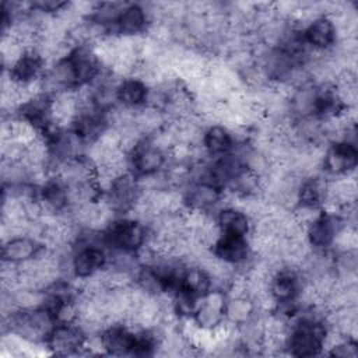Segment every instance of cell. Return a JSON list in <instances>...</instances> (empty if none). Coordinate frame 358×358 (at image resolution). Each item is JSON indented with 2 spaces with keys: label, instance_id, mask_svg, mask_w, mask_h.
<instances>
[{
  "label": "cell",
  "instance_id": "6da1fadb",
  "mask_svg": "<svg viewBox=\"0 0 358 358\" xmlns=\"http://www.w3.org/2000/svg\"><path fill=\"white\" fill-rule=\"evenodd\" d=\"M324 333V329L315 320H302L291 334V352L299 357L317 354V351L322 347Z\"/></svg>",
  "mask_w": 358,
  "mask_h": 358
},
{
  "label": "cell",
  "instance_id": "7a4b0ae2",
  "mask_svg": "<svg viewBox=\"0 0 358 358\" xmlns=\"http://www.w3.org/2000/svg\"><path fill=\"white\" fill-rule=\"evenodd\" d=\"M106 242L122 250H138L145 242V232L143 225L136 220L113 222L108 234L105 235Z\"/></svg>",
  "mask_w": 358,
  "mask_h": 358
},
{
  "label": "cell",
  "instance_id": "3957f363",
  "mask_svg": "<svg viewBox=\"0 0 358 358\" xmlns=\"http://www.w3.org/2000/svg\"><path fill=\"white\" fill-rule=\"evenodd\" d=\"M224 309H225L224 294L221 291H211L197 305L194 310L196 313L194 319L199 323V326L206 329H213L220 322H222Z\"/></svg>",
  "mask_w": 358,
  "mask_h": 358
},
{
  "label": "cell",
  "instance_id": "277c9868",
  "mask_svg": "<svg viewBox=\"0 0 358 358\" xmlns=\"http://www.w3.org/2000/svg\"><path fill=\"white\" fill-rule=\"evenodd\" d=\"M324 166L331 173H345L357 164V150L352 143L341 141L336 143L326 154L323 159Z\"/></svg>",
  "mask_w": 358,
  "mask_h": 358
},
{
  "label": "cell",
  "instance_id": "5b68a950",
  "mask_svg": "<svg viewBox=\"0 0 358 358\" xmlns=\"http://www.w3.org/2000/svg\"><path fill=\"white\" fill-rule=\"evenodd\" d=\"M84 345L83 329L71 326L70 323H64L50 333V347L55 352L67 355L78 350Z\"/></svg>",
  "mask_w": 358,
  "mask_h": 358
},
{
  "label": "cell",
  "instance_id": "8992f818",
  "mask_svg": "<svg viewBox=\"0 0 358 358\" xmlns=\"http://www.w3.org/2000/svg\"><path fill=\"white\" fill-rule=\"evenodd\" d=\"M77 115L78 101L76 92H59L53 101H50V120L56 127L74 122Z\"/></svg>",
  "mask_w": 358,
  "mask_h": 358
},
{
  "label": "cell",
  "instance_id": "52a82bcc",
  "mask_svg": "<svg viewBox=\"0 0 358 358\" xmlns=\"http://www.w3.org/2000/svg\"><path fill=\"white\" fill-rule=\"evenodd\" d=\"M164 161V151L157 148L151 141H141L133 150V165L141 175L157 172Z\"/></svg>",
  "mask_w": 358,
  "mask_h": 358
},
{
  "label": "cell",
  "instance_id": "ba28073f",
  "mask_svg": "<svg viewBox=\"0 0 358 358\" xmlns=\"http://www.w3.org/2000/svg\"><path fill=\"white\" fill-rule=\"evenodd\" d=\"M338 229L340 220L336 215L322 214L315 222L308 227V241L316 248H326L333 242Z\"/></svg>",
  "mask_w": 358,
  "mask_h": 358
},
{
  "label": "cell",
  "instance_id": "9c48e42d",
  "mask_svg": "<svg viewBox=\"0 0 358 358\" xmlns=\"http://www.w3.org/2000/svg\"><path fill=\"white\" fill-rule=\"evenodd\" d=\"M250 246L243 236L239 235H224L215 243V255L222 260L238 264L248 259Z\"/></svg>",
  "mask_w": 358,
  "mask_h": 358
},
{
  "label": "cell",
  "instance_id": "30bf717a",
  "mask_svg": "<svg viewBox=\"0 0 358 358\" xmlns=\"http://www.w3.org/2000/svg\"><path fill=\"white\" fill-rule=\"evenodd\" d=\"M336 38V28L329 17L316 18L308 25L305 32V41L316 49H326L331 46Z\"/></svg>",
  "mask_w": 358,
  "mask_h": 358
},
{
  "label": "cell",
  "instance_id": "8fae6325",
  "mask_svg": "<svg viewBox=\"0 0 358 358\" xmlns=\"http://www.w3.org/2000/svg\"><path fill=\"white\" fill-rule=\"evenodd\" d=\"M105 262V256L101 252V249H98L94 245L90 246H83L78 253L74 256L71 266L74 273L81 277V278H87L92 274H95L103 264Z\"/></svg>",
  "mask_w": 358,
  "mask_h": 358
},
{
  "label": "cell",
  "instance_id": "7c38bea8",
  "mask_svg": "<svg viewBox=\"0 0 358 358\" xmlns=\"http://www.w3.org/2000/svg\"><path fill=\"white\" fill-rule=\"evenodd\" d=\"M36 241L29 236H18L4 242L3 246V259L13 263H22L32 259L38 253Z\"/></svg>",
  "mask_w": 358,
  "mask_h": 358
},
{
  "label": "cell",
  "instance_id": "4fadbf2b",
  "mask_svg": "<svg viewBox=\"0 0 358 358\" xmlns=\"http://www.w3.org/2000/svg\"><path fill=\"white\" fill-rule=\"evenodd\" d=\"M218 227L224 235L243 236L249 231V218L235 207H224L218 214Z\"/></svg>",
  "mask_w": 358,
  "mask_h": 358
},
{
  "label": "cell",
  "instance_id": "5bb4252c",
  "mask_svg": "<svg viewBox=\"0 0 358 358\" xmlns=\"http://www.w3.org/2000/svg\"><path fill=\"white\" fill-rule=\"evenodd\" d=\"M136 336L126 329L112 327L106 330L102 336L103 348L115 355H123L127 352H133Z\"/></svg>",
  "mask_w": 358,
  "mask_h": 358
},
{
  "label": "cell",
  "instance_id": "9a60e30c",
  "mask_svg": "<svg viewBox=\"0 0 358 358\" xmlns=\"http://www.w3.org/2000/svg\"><path fill=\"white\" fill-rule=\"evenodd\" d=\"M220 199L218 187L208 185L206 182L193 185L187 194H186V201L190 208L193 210H206L211 206H214Z\"/></svg>",
  "mask_w": 358,
  "mask_h": 358
},
{
  "label": "cell",
  "instance_id": "2e32d148",
  "mask_svg": "<svg viewBox=\"0 0 358 358\" xmlns=\"http://www.w3.org/2000/svg\"><path fill=\"white\" fill-rule=\"evenodd\" d=\"M35 124L29 122L25 117H18L13 119L8 123L3 124L1 129V140H15L24 145H28L31 141L36 138V131H35Z\"/></svg>",
  "mask_w": 358,
  "mask_h": 358
},
{
  "label": "cell",
  "instance_id": "e0dca14e",
  "mask_svg": "<svg viewBox=\"0 0 358 358\" xmlns=\"http://www.w3.org/2000/svg\"><path fill=\"white\" fill-rule=\"evenodd\" d=\"M116 25H117V29L124 36H133L144 28L145 11L137 4L126 6L124 10L122 11L120 17L116 21Z\"/></svg>",
  "mask_w": 358,
  "mask_h": 358
},
{
  "label": "cell",
  "instance_id": "ac0fdd59",
  "mask_svg": "<svg viewBox=\"0 0 358 358\" xmlns=\"http://www.w3.org/2000/svg\"><path fill=\"white\" fill-rule=\"evenodd\" d=\"M210 277L201 267H192L180 274V289L193 296L206 294L210 288Z\"/></svg>",
  "mask_w": 358,
  "mask_h": 358
},
{
  "label": "cell",
  "instance_id": "d6986e66",
  "mask_svg": "<svg viewBox=\"0 0 358 358\" xmlns=\"http://www.w3.org/2000/svg\"><path fill=\"white\" fill-rule=\"evenodd\" d=\"M319 91L315 87H299L291 96V108L301 117H309L316 112Z\"/></svg>",
  "mask_w": 358,
  "mask_h": 358
},
{
  "label": "cell",
  "instance_id": "ffe728a7",
  "mask_svg": "<svg viewBox=\"0 0 358 358\" xmlns=\"http://www.w3.org/2000/svg\"><path fill=\"white\" fill-rule=\"evenodd\" d=\"M270 292L277 302H291L298 294V281L291 273H278L270 282Z\"/></svg>",
  "mask_w": 358,
  "mask_h": 358
},
{
  "label": "cell",
  "instance_id": "44dd1931",
  "mask_svg": "<svg viewBox=\"0 0 358 358\" xmlns=\"http://www.w3.org/2000/svg\"><path fill=\"white\" fill-rule=\"evenodd\" d=\"M147 91V87L141 81L136 78L126 80L122 81L117 87V99L122 102V105L127 108H134L141 105L143 102L145 103Z\"/></svg>",
  "mask_w": 358,
  "mask_h": 358
},
{
  "label": "cell",
  "instance_id": "7402d4cb",
  "mask_svg": "<svg viewBox=\"0 0 358 358\" xmlns=\"http://www.w3.org/2000/svg\"><path fill=\"white\" fill-rule=\"evenodd\" d=\"M41 64L42 59L36 52H27L25 56L13 67L10 74L18 83H31L36 80Z\"/></svg>",
  "mask_w": 358,
  "mask_h": 358
},
{
  "label": "cell",
  "instance_id": "603a6c76",
  "mask_svg": "<svg viewBox=\"0 0 358 358\" xmlns=\"http://www.w3.org/2000/svg\"><path fill=\"white\" fill-rule=\"evenodd\" d=\"M165 124L164 113L159 109L145 106L134 113V126L141 134H154Z\"/></svg>",
  "mask_w": 358,
  "mask_h": 358
},
{
  "label": "cell",
  "instance_id": "cb8c5ba5",
  "mask_svg": "<svg viewBox=\"0 0 358 358\" xmlns=\"http://www.w3.org/2000/svg\"><path fill=\"white\" fill-rule=\"evenodd\" d=\"M255 310L253 301L248 296L241 298H229L228 302H225L224 315L227 316V320H229L234 324H242L252 319Z\"/></svg>",
  "mask_w": 358,
  "mask_h": 358
},
{
  "label": "cell",
  "instance_id": "d4e9b609",
  "mask_svg": "<svg viewBox=\"0 0 358 358\" xmlns=\"http://www.w3.org/2000/svg\"><path fill=\"white\" fill-rule=\"evenodd\" d=\"M203 143L210 154H222L232 147L234 140L227 127L213 126L204 134Z\"/></svg>",
  "mask_w": 358,
  "mask_h": 358
},
{
  "label": "cell",
  "instance_id": "484cf974",
  "mask_svg": "<svg viewBox=\"0 0 358 358\" xmlns=\"http://www.w3.org/2000/svg\"><path fill=\"white\" fill-rule=\"evenodd\" d=\"M231 185L241 196L255 194L259 187H262L260 176L249 168H242L241 172L231 180Z\"/></svg>",
  "mask_w": 358,
  "mask_h": 358
},
{
  "label": "cell",
  "instance_id": "4316f807",
  "mask_svg": "<svg viewBox=\"0 0 358 358\" xmlns=\"http://www.w3.org/2000/svg\"><path fill=\"white\" fill-rule=\"evenodd\" d=\"M326 194V186L317 179H310L302 183L298 189V201L305 206H317L322 197Z\"/></svg>",
  "mask_w": 358,
  "mask_h": 358
},
{
  "label": "cell",
  "instance_id": "83f0119b",
  "mask_svg": "<svg viewBox=\"0 0 358 358\" xmlns=\"http://www.w3.org/2000/svg\"><path fill=\"white\" fill-rule=\"evenodd\" d=\"M42 200L55 211L63 208L67 204V186L60 182L48 183L43 189Z\"/></svg>",
  "mask_w": 358,
  "mask_h": 358
},
{
  "label": "cell",
  "instance_id": "f1b7e54d",
  "mask_svg": "<svg viewBox=\"0 0 358 358\" xmlns=\"http://www.w3.org/2000/svg\"><path fill=\"white\" fill-rule=\"evenodd\" d=\"M357 242H358V239H357L355 229L351 227H345V228H340L337 231L331 243H334L337 250L341 253V252L355 250Z\"/></svg>",
  "mask_w": 358,
  "mask_h": 358
},
{
  "label": "cell",
  "instance_id": "f546056e",
  "mask_svg": "<svg viewBox=\"0 0 358 358\" xmlns=\"http://www.w3.org/2000/svg\"><path fill=\"white\" fill-rule=\"evenodd\" d=\"M331 354L336 357H357V348L348 340H344L337 347L331 350Z\"/></svg>",
  "mask_w": 358,
  "mask_h": 358
}]
</instances>
